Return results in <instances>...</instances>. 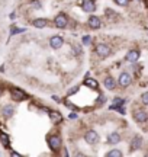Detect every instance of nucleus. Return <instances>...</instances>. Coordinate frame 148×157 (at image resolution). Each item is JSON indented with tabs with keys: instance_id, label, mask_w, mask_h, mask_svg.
I'll use <instances>...</instances> for the list:
<instances>
[{
	"instance_id": "f257e3e1",
	"label": "nucleus",
	"mask_w": 148,
	"mask_h": 157,
	"mask_svg": "<svg viewBox=\"0 0 148 157\" xmlns=\"http://www.w3.org/2000/svg\"><path fill=\"white\" fill-rule=\"evenodd\" d=\"M94 50H96V54L99 57H108V56H110V52H112L110 47H109L108 44H103V42L97 44Z\"/></svg>"
},
{
	"instance_id": "f03ea898",
	"label": "nucleus",
	"mask_w": 148,
	"mask_h": 157,
	"mask_svg": "<svg viewBox=\"0 0 148 157\" xmlns=\"http://www.w3.org/2000/svg\"><path fill=\"white\" fill-rule=\"evenodd\" d=\"M48 144H50V148L52 151H58L61 148V138H60V135H51L48 138Z\"/></svg>"
},
{
	"instance_id": "7ed1b4c3",
	"label": "nucleus",
	"mask_w": 148,
	"mask_h": 157,
	"mask_svg": "<svg viewBox=\"0 0 148 157\" xmlns=\"http://www.w3.org/2000/svg\"><path fill=\"white\" fill-rule=\"evenodd\" d=\"M10 96L13 102H20L23 99H26V93L20 89H12L10 90Z\"/></svg>"
},
{
	"instance_id": "20e7f679",
	"label": "nucleus",
	"mask_w": 148,
	"mask_h": 157,
	"mask_svg": "<svg viewBox=\"0 0 148 157\" xmlns=\"http://www.w3.org/2000/svg\"><path fill=\"white\" fill-rule=\"evenodd\" d=\"M132 82V77L129 73H120L119 78H118V83H119V86H122V87H128L129 84H131Z\"/></svg>"
},
{
	"instance_id": "39448f33",
	"label": "nucleus",
	"mask_w": 148,
	"mask_h": 157,
	"mask_svg": "<svg viewBox=\"0 0 148 157\" xmlns=\"http://www.w3.org/2000/svg\"><path fill=\"white\" fill-rule=\"evenodd\" d=\"M84 141L87 144H96L97 141H99V134H97L96 131H89V132H86L84 135Z\"/></svg>"
},
{
	"instance_id": "423d86ee",
	"label": "nucleus",
	"mask_w": 148,
	"mask_h": 157,
	"mask_svg": "<svg viewBox=\"0 0 148 157\" xmlns=\"http://www.w3.org/2000/svg\"><path fill=\"white\" fill-rule=\"evenodd\" d=\"M67 23H68V17L65 16L64 13H60V15L55 16V26H57V28H61V29L65 28Z\"/></svg>"
},
{
	"instance_id": "0eeeda50",
	"label": "nucleus",
	"mask_w": 148,
	"mask_h": 157,
	"mask_svg": "<svg viewBox=\"0 0 148 157\" xmlns=\"http://www.w3.org/2000/svg\"><path fill=\"white\" fill-rule=\"evenodd\" d=\"M64 44V39L63 36H58V35H55V36H51V39H50V45H51V48H54V50H58V48H61Z\"/></svg>"
},
{
	"instance_id": "6e6552de",
	"label": "nucleus",
	"mask_w": 148,
	"mask_h": 157,
	"mask_svg": "<svg viewBox=\"0 0 148 157\" xmlns=\"http://www.w3.org/2000/svg\"><path fill=\"white\" fill-rule=\"evenodd\" d=\"M81 7H83V10L84 12H94L96 10V3H94V0H84L83 3H81Z\"/></svg>"
},
{
	"instance_id": "1a4fd4ad",
	"label": "nucleus",
	"mask_w": 148,
	"mask_h": 157,
	"mask_svg": "<svg viewBox=\"0 0 148 157\" xmlns=\"http://www.w3.org/2000/svg\"><path fill=\"white\" fill-rule=\"evenodd\" d=\"M126 61H129V63H135L139 60V51L137 50H131V51H128V54H126Z\"/></svg>"
},
{
	"instance_id": "9d476101",
	"label": "nucleus",
	"mask_w": 148,
	"mask_h": 157,
	"mask_svg": "<svg viewBox=\"0 0 148 157\" xmlns=\"http://www.w3.org/2000/svg\"><path fill=\"white\" fill-rule=\"evenodd\" d=\"M134 118L137 122H145V121H148V112L147 111H137L134 113Z\"/></svg>"
},
{
	"instance_id": "9b49d317",
	"label": "nucleus",
	"mask_w": 148,
	"mask_h": 157,
	"mask_svg": "<svg viewBox=\"0 0 148 157\" xmlns=\"http://www.w3.org/2000/svg\"><path fill=\"white\" fill-rule=\"evenodd\" d=\"M103 84H105L106 89L112 90V89H115V86H116V80H115L113 77H110V76H106L105 80H103Z\"/></svg>"
},
{
	"instance_id": "f8f14e48",
	"label": "nucleus",
	"mask_w": 148,
	"mask_h": 157,
	"mask_svg": "<svg viewBox=\"0 0 148 157\" xmlns=\"http://www.w3.org/2000/svg\"><path fill=\"white\" fill-rule=\"evenodd\" d=\"M141 146H142V137H139V135L134 137V140H132V143H131V150L132 151H135V150H138V148H141Z\"/></svg>"
},
{
	"instance_id": "ddd939ff",
	"label": "nucleus",
	"mask_w": 148,
	"mask_h": 157,
	"mask_svg": "<svg viewBox=\"0 0 148 157\" xmlns=\"http://www.w3.org/2000/svg\"><path fill=\"white\" fill-rule=\"evenodd\" d=\"M100 25H102V22H100V19L97 16H90L89 17V26L93 29H99L100 28Z\"/></svg>"
},
{
	"instance_id": "4468645a",
	"label": "nucleus",
	"mask_w": 148,
	"mask_h": 157,
	"mask_svg": "<svg viewBox=\"0 0 148 157\" xmlns=\"http://www.w3.org/2000/svg\"><path fill=\"white\" fill-rule=\"evenodd\" d=\"M32 25H34L35 28L42 29V28H45L46 25H48V21H46V19H44V17H38V19L32 21Z\"/></svg>"
},
{
	"instance_id": "2eb2a0df",
	"label": "nucleus",
	"mask_w": 148,
	"mask_h": 157,
	"mask_svg": "<svg viewBox=\"0 0 148 157\" xmlns=\"http://www.w3.org/2000/svg\"><path fill=\"white\" fill-rule=\"evenodd\" d=\"M119 141H120V135L118 134V132H112V134L109 135V138H108L109 144H118Z\"/></svg>"
},
{
	"instance_id": "dca6fc26",
	"label": "nucleus",
	"mask_w": 148,
	"mask_h": 157,
	"mask_svg": "<svg viewBox=\"0 0 148 157\" xmlns=\"http://www.w3.org/2000/svg\"><path fill=\"white\" fill-rule=\"evenodd\" d=\"M13 113H15V109H13L10 105H7V106L3 108V115H5L6 118H10Z\"/></svg>"
},
{
	"instance_id": "f3484780",
	"label": "nucleus",
	"mask_w": 148,
	"mask_h": 157,
	"mask_svg": "<svg viewBox=\"0 0 148 157\" xmlns=\"http://www.w3.org/2000/svg\"><path fill=\"white\" fill-rule=\"evenodd\" d=\"M84 84H86V86H89V87H91V89H97V86H99L94 78H86Z\"/></svg>"
},
{
	"instance_id": "a211bd4d",
	"label": "nucleus",
	"mask_w": 148,
	"mask_h": 157,
	"mask_svg": "<svg viewBox=\"0 0 148 157\" xmlns=\"http://www.w3.org/2000/svg\"><path fill=\"white\" fill-rule=\"evenodd\" d=\"M50 117H51L52 122H58V121H61V115H60V112L51 111V113H50Z\"/></svg>"
},
{
	"instance_id": "6ab92c4d",
	"label": "nucleus",
	"mask_w": 148,
	"mask_h": 157,
	"mask_svg": "<svg viewBox=\"0 0 148 157\" xmlns=\"http://www.w3.org/2000/svg\"><path fill=\"white\" fill-rule=\"evenodd\" d=\"M106 156H108V157H122V151L115 148V150H110V151H109Z\"/></svg>"
},
{
	"instance_id": "aec40b11",
	"label": "nucleus",
	"mask_w": 148,
	"mask_h": 157,
	"mask_svg": "<svg viewBox=\"0 0 148 157\" xmlns=\"http://www.w3.org/2000/svg\"><path fill=\"white\" fill-rule=\"evenodd\" d=\"M0 140H2V143H3L5 147H9V137L6 134H0Z\"/></svg>"
},
{
	"instance_id": "412c9836",
	"label": "nucleus",
	"mask_w": 148,
	"mask_h": 157,
	"mask_svg": "<svg viewBox=\"0 0 148 157\" xmlns=\"http://www.w3.org/2000/svg\"><path fill=\"white\" fill-rule=\"evenodd\" d=\"M124 99H120V98H116V99H115V105L113 106H112V109H115V108H119L120 105H124Z\"/></svg>"
},
{
	"instance_id": "4be33fe9",
	"label": "nucleus",
	"mask_w": 148,
	"mask_h": 157,
	"mask_svg": "<svg viewBox=\"0 0 148 157\" xmlns=\"http://www.w3.org/2000/svg\"><path fill=\"white\" fill-rule=\"evenodd\" d=\"M25 31H26L25 28H13L10 34L12 35H17V34H20V32H25Z\"/></svg>"
},
{
	"instance_id": "5701e85b",
	"label": "nucleus",
	"mask_w": 148,
	"mask_h": 157,
	"mask_svg": "<svg viewBox=\"0 0 148 157\" xmlns=\"http://www.w3.org/2000/svg\"><path fill=\"white\" fill-rule=\"evenodd\" d=\"M141 102H142L144 105H147L148 106V92L142 93V96H141Z\"/></svg>"
},
{
	"instance_id": "b1692460",
	"label": "nucleus",
	"mask_w": 148,
	"mask_h": 157,
	"mask_svg": "<svg viewBox=\"0 0 148 157\" xmlns=\"http://www.w3.org/2000/svg\"><path fill=\"white\" fill-rule=\"evenodd\" d=\"M115 3L119 6H126L128 3H129V0H115Z\"/></svg>"
},
{
	"instance_id": "393cba45",
	"label": "nucleus",
	"mask_w": 148,
	"mask_h": 157,
	"mask_svg": "<svg viewBox=\"0 0 148 157\" xmlns=\"http://www.w3.org/2000/svg\"><path fill=\"white\" fill-rule=\"evenodd\" d=\"M90 41H91V38H90V36H84V38H83V42H84L86 45L89 44V42H90Z\"/></svg>"
},
{
	"instance_id": "a878e982",
	"label": "nucleus",
	"mask_w": 148,
	"mask_h": 157,
	"mask_svg": "<svg viewBox=\"0 0 148 157\" xmlns=\"http://www.w3.org/2000/svg\"><path fill=\"white\" fill-rule=\"evenodd\" d=\"M32 7H36V9H39V7H41V5H39V3H38V2H34V3H32Z\"/></svg>"
},
{
	"instance_id": "bb28decb",
	"label": "nucleus",
	"mask_w": 148,
	"mask_h": 157,
	"mask_svg": "<svg viewBox=\"0 0 148 157\" xmlns=\"http://www.w3.org/2000/svg\"><path fill=\"white\" fill-rule=\"evenodd\" d=\"M12 156H15V157H19V153H16V151H12Z\"/></svg>"
},
{
	"instance_id": "cd10ccee",
	"label": "nucleus",
	"mask_w": 148,
	"mask_h": 157,
	"mask_svg": "<svg viewBox=\"0 0 148 157\" xmlns=\"http://www.w3.org/2000/svg\"><path fill=\"white\" fill-rule=\"evenodd\" d=\"M3 95V89H2V87H0V96Z\"/></svg>"
}]
</instances>
